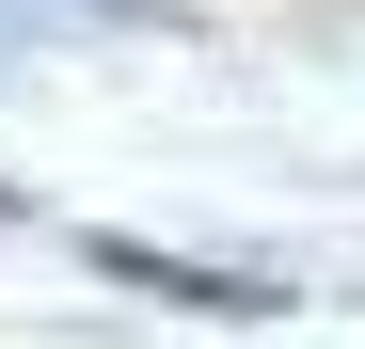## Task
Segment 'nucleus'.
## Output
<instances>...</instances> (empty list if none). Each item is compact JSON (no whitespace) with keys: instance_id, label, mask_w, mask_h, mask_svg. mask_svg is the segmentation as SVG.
Instances as JSON below:
<instances>
[{"instance_id":"nucleus-2","label":"nucleus","mask_w":365,"mask_h":349,"mask_svg":"<svg viewBox=\"0 0 365 349\" xmlns=\"http://www.w3.org/2000/svg\"><path fill=\"white\" fill-rule=\"evenodd\" d=\"M80 16H159V0H80Z\"/></svg>"},{"instance_id":"nucleus-1","label":"nucleus","mask_w":365,"mask_h":349,"mask_svg":"<svg viewBox=\"0 0 365 349\" xmlns=\"http://www.w3.org/2000/svg\"><path fill=\"white\" fill-rule=\"evenodd\" d=\"M96 270L143 286V302H191V318H270V302H286V286H255V270H191V254H159V239H96Z\"/></svg>"},{"instance_id":"nucleus-3","label":"nucleus","mask_w":365,"mask_h":349,"mask_svg":"<svg viewBox=\"0 0 365 349\" xmlns=\"http://www.w3.org/2000/svg\"><path fill=\"white\" fill-rule=\"evenodd\" d=\"M0 222H16V191H0Z\"/></svg>"}]
</instances>
